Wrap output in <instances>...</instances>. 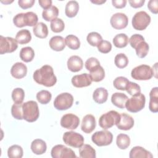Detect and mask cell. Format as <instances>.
Returning <instances> with one entry per match:
<instances>
[{"mask_svg": "<svg viewBox=\"0 0 158 158\" xmlns=\"http://www.w3.org/2000/svg\"><path fill=\"white\" fill-rule=\"evenodd\" d=\"M63 141L70 146L80 148L84 143V138L77 132L73 131H66L63 135Z\"/></svg>", "mask_w": 158, "mask_h": 158, "instance_id": "10", "label": "cell"}, {"mask_svg": "<svg viewBox=\"0 0 158 158\" xmlns=\"http://www.w3.org/2000/svg\"><path fill=\"white\" fill-rule=\"evenodd\" d=\"M51 98V93L48 90H41L36 94V99L38 101L42 104H46L49 102Z\"/></svg>", "mask_w": 158, "mask_h": 158, "instance_id": "40", "label": "cell"}, {"mask_svg": "<svg viewBox=\"0 0 158 158\" xmlns=\"http://www.w3.org/2000/svg\"><path fill=\"white\" fill-rule=\"evenodd\" d=\"M129 3L133 8H139L143 6L145 2L144 0H130Z\"/></svg>", "mask_w": 158, "mask_h": 158, "instance_id": "52", "label": "cell"}, {"mask_svg": "<svg viewBox=\"0 0 158 158\" xmlns=\"http://www.w3.org/2000/svg\"><path fill=\"white\" fill-rule=\"evenodd\" d=\"M25 98V92L21 88H16L12 92V99L14 103H22Z\"/></svg>", "mask_w": 158, "mask_h": 158, "instance_id": "44", "label": "cell"}, {"mask_svg": "<svg viewBox=\"0 0 158 158\" xmlns=\"http://www.w3.org/2000/svg\"><path fill=\"white\" fill-rule=\"evenodd\" d=\"M23 102L14 103L11 107L12 115L17 120H23Z\"/></svg>", "mask_w": 158, "mask_h": 158, "instance_id": "41", "label": "cell"}, {"mask_svg": "<svg viewBox=\"0 0 158 158\" xmlns=\"http://www.w3.org/2000/svg\"><path fill=\"white\" fill-rule=\"evenodd\" d=\"M129 81H130L126 77H118L114 79L113 81V85L116 89L124 91L126 89V87Z\"/></svg>", "mask_w": 158, "mask_h": 158, "instance_id": "43", "label": "cell"}, {"mask_svg": "<svg viewBox=\"0 0 158 158\" xmlns=\"http://www.w3.org/2000/svg\"><path fill=\"white\" fill-rule=\"evenodd\" d=\"M144 41V37L139 34L133 35L129 39V43L131 46L135 49V48L141 41Z\"/></svg>", "mask_w": 158, "mask_h": 158, "instance_id": "48", "label": "cell"}, {"mask_svg": "<svg viewBox=\"0 0 158 158\" xmlns=\"http://www.w3.org/2000/svg\"><path fill=\"white\" fill-rule=\"evenodd\" d=\"M126 0H112V5L117 9H122L124 7H125L127 4Z\"/></svg>", "mask_w": 158, "mask_h": 158, "instance_id": "51", "label": "cell"}, {"mask_svg": "<svg viewBox=\"0 0 158 158\" xmlns=\"http://www.w3.org/2000/svg\"><path fill=\"white\" fill-rule=\"evenodd\" d=\"M15 40L17 43L20 44H27L31 41V35L29 30L27 29H23L17 33Z\"/></svg>", "mask_w": 158, "mask_h": 158, "instance_id": "30", "label": "cell"}, {"mask_svg": "<svg viewBox=\"0 0 158 158\" xmlns=\"http://www.w3.org/2000/svg\"><path fill=\"white\" fill-rule=\"evenodd\" d=\"M35 0H19L18 1L19 6L23 9H27L31 7L35 4Z\"/></svg>", "mask_w": 158, "mask_h": 158, "instance_id": "49", "label": "cell"}, {"mask_svg": "<svg viewBox=\"0 0 158 158\" xmlns=\"http://www.w3.org/2000/svg\"><path fill=\"white\" fill-rule=\"evenodd\" d=\"M129 41L128 36L125 33L117 34L113 38L114 45L118 48H123L127 46Z\"/></svg>", "mask_w": 158, "mask_h": 158, "instance_id": "33", "label": "cell"}, {"mask_svg": "<svg viewBox=\"0 0 158 158\" xmlns=\"http://www.w3.org/2000/svg\"><path fill=\"white\" fill-rule=\"evenodd\" d=\"M117 146L120 149H127L130 144V138L128 135L123 133H120L117 135L116 138Z\"/></svg>", "mask_w": 158, "mask_h": 158, "instance_id": "34", "label": "cell"}, {"mask_svg": "<svg viewBox=\"0 0 158 158\" xmlns=\"http://www.w3.org/2000/svg\"><path fill=\"white\" fill-rule=\"evenodd\" d=\"M128 99V96L124 93H115L111 96V102L116 107L120 109H124Z\"/></svg>", "mask_w": 158, "mask_h": 158, "instance_id": "22", "label": "cell"}, {"mask_svg": "<svg viewBox=\"0 0 158 158\" xmlns=\"http://www.w3.org/2000/svg\"><path fill=\"white\" fill-rule=\"evenodd\" d=\"M27 67L22 62H16L11 67L10 74L16 79H21L26 76Z\"/></svg>", "mask_w": 158, "mask_h": 158, "instance_id": "18", "label": "cell"}, {"mask_svg": "<svg viewBox=\"0 0 158 158\" xmlns=\"http://www.w3.org/2000/svg\"><path fill=\"white\" fill-rule=\"evenodd\" d=\"M149 110L154 113L158 112V88H153L149 93Z\"/></svg>", "mask_w": 158, "mask_h": 158, "instance_id": "24", "label": "cell"}, {"mask_svg": "<svg viewBox=\"0 0 158 158\" xmlns=\"http://www.w3.org/2000/svg\"><path fill=\"white\" fill-rule=\"evenodd\" d=\"M146 98L143 94L139 93L128 98L125 104L127 110L132 113H136L141 110L145 106Z\"/></svg>", "mask_w": 158, "mask_h": 158, "instance_id": "4", "label": "cell"}, {"mask_svg": "<svg viewBox=\"0 0 158 158\" xmlns=\"http://www.w3.org/2000/svg\"><path fill=\"white\" fill-rule=\"evenodd\" d=\"M18 48L17 41L12 37L0 36V54L10 53L15 51Z\"/></svg>", "mask_w": 158, "mask_h": 158, "instance_id": "12", "label": "cell"}, {"mask_svg": "<svg viewBox=\"0 0 158 158\" xmlns=\"http://www.w3.org/2000/svg\"><path fill=\"white\" fill-rule=\"evenodd\" d=\"M89 76L92 81L99 82L102 81L105 77V71L100 65L89 71Z\"/></svg>", "mask_w": 158, "mask_h": 158, "instance_id": "27", "label": "cell"}, {"mask_svg": "<svg viewBox=\"0 0 158 158\" xmlns=\"http://www.w3.org/2000/svg\"><path fill=\"white\" fill-rule=\"evenodd\" d=\"M40 6L44 9H47L49 8L52 5L51 0H39L38 1Z\"/></svg>", "mask_w": 158, "mask_h": 158, "instance_id": "53", "label": "cell"}, {"mask_svg": "<svg viewBox=\"0 0 158 158\" xmlns=\"http://www.w3.org/2000/svg\"><path fill=\"white\" fill-rule=\"evenodd\" d=\"M92 141L98 146H105L112 143L113 135L107 130H101L95 132L91 136Z\"/></svg>", "mask_w": 158, "mask_h": 158, "instance_id": "9", "label": "cell"}, {"mask_svg": "<svg viewBox=\"0 0 158 158\" xmlns=\"http://www.w3.org/2000/svg\"><path fill=\"white\" fill-rule=\"evenodd\" d=\"M71 82L75 87L83 88L89 86L91 84L92 80L88 73H84L73 76L72 78Z\"/></svg>", "mask_w": 158, "mask_h": 158, "instance_id": "15", "label": "cell"}, {"mask_svg": "<svg viewBox=\"0 0 158 158\" xmlns=\"http://www.w3.org/2000/svg\"><path fill=\"white\" fill-rule=\"evenodd\" d=\"M108 98L107 90L104 88H96L93 94V98L94 101L98 104H102L105 102Z\"/></svg>", "mask_w": 158, "mask_h": 158, "instance_id": "25", "label": "cell"}, {"mask_svg": "<svg viewBox=\"0 0 158 158\" xmlns=\"http://www.w3.org/2000/svg\"><path fill=\"white\" fill-rule=\"evenodd\" d=\"M34 80L40 85L46 87H51L57 82L53 69L49 65H44L35 71L33 75Z\"/></svg>", "mask_w": 158, "mask_h": 158, "instance_id": "1", "label": "cell"}, {"mask_svg": "<svg viewBox=\"0 0 158 158\" xmlns=\"http://www.w3.org/2000/svg\"><path fill=\"white\" fill-rule=\"evenodd\" d=\"M120 118V114L115 110H110L102 114L99 119V126L107 130L116 125Z\"/></svg>", "mask_w": 158, "mask_h": 158, "instance_id": "5", "label": "cell"}, {"mask_svg": "<svg viewBox=\"0 0 158 158\" xmlns=\"http://www.w3.org/2000/svg\"><path fill=\"white\" fill-rule=\"evenodd\" d=\"M151 17L145 11L141 10L136 12L132 19V26L136 30H144L149 25Z\"/></svg>", "mask_w": 158, "mask_h": 158, "instance_id": "7", "label": "cell"}, {"mask_svg": "<svg viewBox=\"0 0 158 158\" xmlns=\"http://www.w3.org/2000/svg\"><path fill=\"white\" fill-rule=\"evenodd\" d=\"M59 15V9L55 6H51L49 8L43 10L42 17L46 21H52L56 19Z\"/></svg>", "mask_w": 158, "mask_h": 158, "instance_id": "31", "label": "cell"}, {"mask_svg": "<svg viewBox=\"0 0 158 158\" xmlns=\"http://www.w3.org/2000/svg\"><path fill=\"white\" fill-rule=\"evenodd\" d=\"M23 154V149L19 145L14 144L8 148L7 156L10 158H21Z\"/></svg>", "mask_w": 158, "mask_h": 158, "instance_id": "35", "label": "cell"}, {"mask_svg": "<svg viewBox=\"0 0 158 158\" xmlns=\"http://www.w3.org/2000/svg\"><path fill=\"white\" fill-rule=\"evenodd\" d=\"M34 35L40 38H45L48 35V29L47 25L43 22H38L33 27Z\"/></svg>", "mask_w": 158, "mask_h": 158, "instance_id": "28", "label": "cell"}, {"mask_svg": "<svg viewBox=\"0 0 158 158\" xmlns=\"http://www.w3.org/2000/svg\"><path fill=\"white\" fill-rule=\"evenodd\" d=\"M51 155L53 158H73L77 157L74 151L62 144L54 146L51 151Z\"/></svg>", "mask_w": 158, "mask_h": 158, "instance_id": "11", "label": "cell"}, {"mask_svg": "<svg viewBox=\"0 0 158 158\" xmlns=\"http://www.w3.org/2000/svg\"><path fill=\"white\" fill-rule=\"evenodd\" d=\"M67 67L72 72H77L81 70L83 67V62L81 58L78 56H72L67 60Z\"/></svg>", "mask_w": 158, "mask_h": 158, "instance_id": "19", "label": "cell"}, {"mask_svg": "<svg viewBox=\"0 0 158 158\" xmlns=\"http://www.w3.org/2000/svg\"><path fill=\"white\" fill-rule=\"evenodd\" d=\"M99 65H100L99 61L96 58L93 57L88 58L86 60L85 64V66L88 71L91 70L92 69L96 68V67H98Z\"/></svg>", "mask_w": 158, "mask_h": 158, "instance_id": "47", "label": "cell"}, {"mask_svg": "<svg viewBox=\"0 0 158 158\" xmlns=\"http://www.w3.org/2000/svg\"><path fill=\"white\" fill-rule=\"evenodd\" d=\"M86 40L91 46H98V44L102 41V38L99 33L93 31L88 33L86 37Z\"/></svg>", "mask_w": 158, "mask_h": 158, "instance_id": "38", "label": "cell"}, {"mask_svg": "<svg viewBox=\"0 0 158 158\" xmlns=\"http://www.w3.org/2000/svg\"><path fill=\"white\" fill-rule=\"evenodd\" d=\"M149 49V44L145 41H143L140 42L135 48V49L136 51V54L139 58H144V57H146L148 53Z\"/></svg>", "mask_w": 158, "mask_h": 158, "instance_id": "37", "label": "cell"}, {"mask_svg": "<svg viewBox=\"0 0 158 158\" xmlns=\"http://www.w3.org/2000/svg\"><path fill=\"white\" fill-rule=\"evenodd\" d=\"M73 102V96L69 93H62L56 96L54 101V107L59 110H64L72 107Z\"/></svg>", "mask_w": 158, "mask_h": 158, "instance_id": "8", "label": "cell"}, {"mask_svg": "<svg viewBox=\"0 0 158 158\" xmlns=\"http://www.w3.org/2000/svg\"><path fill=\"white\" fill-rule=\"evenodd\" d=\"M50 48L56 51H61L65 47V39L61 36H52L49 42Z\"/></svg>", "mask_w": 158, "mask_h": 158, "instance_id": "21", "label": "cell"}, {"mask_svg": "<svg viewBox=\"0 0 158 158\" xmlns=\"http://www.w3.org/2000/svg\"><path fill=\"white\" fill-rule=\"evenodd\" d=\"M80 157L81 158H95L96 151L89 144H83L79 149Z\"/></svg>", "mask_w": 158, "mask_h": 158, "instance_id": "26", "label": "cell"}, {"mask_svg": "<svg viewBox=\"0 0 158 158\" xmlns=\"http://www.w3.org/2000/svg\"><path fill=\"white\" fill-rule=\"evenodd\" d=\"M91 2L92 3H94L95 4H98V5H100V4H102L104 2H106V0H94V1H91Z\"/></svg>", "mask_w": 158, "mask_h": 158, "instance_id": "54", "label": "cell"}, {"mask_svg": "<svg viewBox=\"0 0 158 158\" xmlns=\"http://www.w3.org/2000/svg\"><path fill=\"white\" fill-rule=\"evenodd\" d=\"M154 75V72L149 65L142 64L138 65L131 70V77L137 80H150Z\"/></svg>", "mask_w": 158, "mask_h": 158, "instance_id": "6", "label": "cell"}, {"mask_svg": "<svg viewBox=\"0 0 158 158\" xmlns=\"http://www.w3.org/2000/svg\"><path fill=\"white\" fill-rule=\"evenodd\" d=\"M134 125V119L133 117L126 113H122L120 114V118L117 123V127L119 130H130Z\"/></svg>", "mask_w": 158, "mask_h": 158, "instance_id": "16", "label": "cell"}, {"mask_svg": "<svg viewBox=\"0 0 158 158\" xmlns=\"http://www.w3.org/2000/svg\"><path fill=\"white\" fill-rule=\"evenodd\" d=\"M125 90L129 94H130L132 96H136L141 93V88L139 85L132 81H129L126 87Z\"/></svg>", "mask_w": 158, "mask_h": 158, "instance_id": "45", "label": "cell"}, {"mask_svg": "<svg viewBox=\"0 0 158 158\" xmlns=\"http://www.w3.org/2000/svg\"><path fill=\"white\" fill-rule=\"evenodd\" d=\"M60 125L66 129L75 130L80 123V119L78 116L73 114H66L60 119Z\"/></svg>", "mask_w": 158, "mask_h": 158, "instance_id": "13", "label": "cell"}, {"mask_svg": "<svg viewBox=\"0 0 158 158\" xmlns=\"http://www.w3.org/2000/svg\"><path fill=\"white\" fill-rule=\"evenodd\" d=\"M38 16L33 12H27L26 13H19L13 18L14 24L19 28L25 26H35L38 22Z\"/></svg>", "mask_w": 158, "mask_h": 158, "instance_id": "2", "label": "cell"}, {"mask_svg": "<svg viewBox=\"0 0 158 158\" xmlns=\"http://www.w3.org/2000/svg\"><path fill=\"white\" fill-rule=\"evenodd\" d=\"M130 158H152L153 155L148 151L141 146H135L130 151Z\"/></svg>", "mask_w": 158, "mask_h": 158, "instance_id": "20", "label": "cell"}, {"mask_svg": "<svg viewBox=\"0 0 158 158\" xmlns=\"http://www.w3.org/2000/svg\"><path fill=\"white\" fill-rule=\"evenodd\" d=\"M148 7L152 13L157 14L158 13V1L150 0L148 3Z\"/></svg>", "mask_w": 158, "mask_h": 158, "instance_id": "50", "label": "cell"}, {"mask_svg": "<svg viewBox=\"0 0 158 158\" xmlns=\"http://www.w3.org/2000/svg\"><path fill=\"white\" fill-rule=\"evenodd\" d=\"M114 63L118 68L123 69L128 64V59L125 54L119 53L115 56Z\"/></svg>", "mask_w": 158, "mask_h": 158, "instance_id": "39", "label": "cell"}, {"mask_svg": "<svg viewBox=\"0 0 158 158\" xmlns=\"http://www.w3.org/2000/svg\"><path fill=\"white\" fill-rule=\"evenodd\" d=\"M98 51L104 54H107L112 49L111 43L107 40H102L97 46Z\"/></svg>", "mask_w": 158, "mask_h": 158, "instance_id": "46", "label": "cell"}, {"mask_svg": "<svg viewBox=\"0 0 158 158\" xmlns=\"http://www.w3.org/2000/svg\"><path fill=\"white\" fill-rule=\"evenodd\" d=\"M23 119L28 122L36 121L40 115L38 104L35 101H28L23 103Z\"/></svg>", "mask_w": 158, "mask_h": 158, "instance_id": "3", "label": "cell"}, {"mask_svg": "<svg viewBox=\"0 0 158 158\" xmlns=\"http://www.w3.org/2000/svg\"><path fill=\"white\" fill-rule=\"evenodd\" d=\"M79 10V5L76 1H69L65 8V15L70 18H72L77 14Z\"/></svg>", "mask_w": 158, "mask_h": 158, "instance_id": "29", "label": "cell"}, {"mask_svg": "<svg viewBox=\"0 0 158 158\" xmlns=\"http://www.w3.org/2000/svg\"><path fill=\"white\" fill-rule=\"evenodd\" d=\"M65 44L71 49H78L80 46V41L78 38L73 35H67L65 38Z\"/></svg>", "mask_w": 158, "mask_h": 158, "instance_id": "36", "label": "cell"}, {"mask_svg": "<svg viewBox=\"0 0 158 158\" xmlns=\"http://www.w3.org/2000/svg\"><path fill=\"white\" fill-rule=\"evenodd\" d=\"M51 29L54 33H60L64 30L65 24L61 19L56 18L51 22Z\"/></svg>", "mask_w": 158, "mask_h": 158, "instance_id": "42", "label": "cell"}, {"mask_svg": "<svg viewBox=\"0 0 158 158\" xmlns=\"http://www.w3.org/2000/svg\"><path fill=\"white\" fill-rule=\"evenodd\" d=\"M35 57V51L30 46H27L22 48L20 51V59L25 62H31Z\"/></svg>", "mask_w": 158, "mask_h": 158, "instance_id": "32", "label": "cell"}, {"mask_svg": "<svg viewBox=\"0 0 158 158\" xmlns=\"http://www.w3.org/2000/svg\"><path fill=\"white\" fill-rule=\"evenodd\" d=\"M110 23L114 28L121 30L127 27L128 23V19L125 14L118 12L112 15Z\"/></svg>", "mask_w": 158, "mask_h": 158, "instance_id": "14", "label": "cell"}, {"mask_svg": "<svg viewBox=\"0 0 158 158\" xmlns=\"http://www.w3.org/2000/svg\"><path fill=\"white\" fill-rule=\"evenodd\" d=\"M96 127L95 117L91 114L86 115L82 119L81 128L85 133H91Z\"/></svg>", "mask_w": 158, "mask_h": 158, "instance_id": "17", "label": "cell"}, {"mask_svg": "<svg viewBox=\"0 0 158 158\" xmlns=\"http://www.w3.org/2000/svg\"><path fill=\"white\" fill-rule=\"evenodd\" d=\"M31 149L32 152L36 155H41L44 154L47 149L46 143L41 139H36L33 140L31 144Z\"/></svg>", "mask_w": 158, "mask_h": 158, "instance_id": "23", "label": "cell"}]
</instances>
